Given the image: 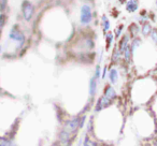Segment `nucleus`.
Listing matches in <instances>:
<instances>
[{"mask_svg":"<svg viewBox=\"0 0 157 146\" xmlns=\"http://www.w3.org/2000/svg\"><path fill=\"white\" fill-rule=\"evenodd\" d=\"M63 129H65L66 131L71 133L72 135L75 134L80 130V116H75V117H72L70 119L65 120Z\"/></svg>","mask_w":157,"mask_h":146,"instance_id":"obj_1","label":"nucleus"},{"mask_svg":"<svg viewBox=\"0 0 157 146\" xmlns=\"http://www.w3.org/2000/svg\"><path fill=\"white\" fill-rule=\"evenodd\" d=\"M72 134L66 131L65 129H61L58 133V142L61 146H71Z\"/></svg>","mask_w":157,"mask_h":146,"instance_id":"obj_2","label":"nucleus"},{"mask_svg":"<svg viewBox=\"0 0 157 146\" xmlns=\"http://www.w3.org/2000/svg\"><path fill=\"white\" fill-rule=\"evenodd\" d=\"M92 20V10L88 6L84 5L81 8V23L82 24H88Z\"/></svg>","mask_w":157,"mask_h":146,"instance_id":"obj_3","label":"nucleus"},{"mask_svg":"<svg viewBox=\"0 0 157 146\" xmlns=\"http://www.w3.org/2000/svg\"><path fill=\"white\" fill-rule=\"evenodd\" d=\"M111 104H112V101H110L108 98H105V96H102V97H100V98L98 99L96 105H95V110H94V111L96 112V113H98V112L102 111V110L105 109V107H110Z\"/></svg>","mask_w":157,"mask_h":146,"instance_id":"obj_4","label":"nucleus"},{"mask_svg":"<svg viewBox=\"0 0 157 146\" xmlns=\"http://www.w3.org/2000/svg\"><path fill=\"white\" fill-rule=\"evenodd\" d=\"M22 9H23V15H24V18L26 21H29L33 14V6L31 5L29 1L25 0L24 2H23Z\"/></svg>","mask_w":157,"mask_h":146,"instance_id":"obj_5","label":"nucleus"},{"mask_svg":"<svg viewBox=\"0 0 157 146\" xmlns=\"http://www.w3.org/2000/svg\"><path fill=\"white\" fill-rule=\"evenodd\" d=\"M10 39L13 40V41L18 42L21 45H22V44L24 43V41H25L24 35H23V33L21 32L20 30H17V29H15V28H14L13 30L10 32Z\"/></svg>","mask_w":157,"mask_h":146,"instance_id":"obj_6","label":"nucleus"},{"mask_svg":"<svg viewBox=\"0 0 157 146\" xmlns=\"http://www.w3.org/2000/svg\"><path fill=\"white\" fill-rule=\"evenodd\" d=\"M103 96L105 97V98H108L110 101H112L113 102L114 100L116 99V97H117V95H116V92L115 89H114L113 87H112L111 85H107L105 87V92H103Z\"/></svg>","mask_w":157,"mask_h":146,"instance_id":"obj_7","label":"nucleus"},{"mask_svg":"<svg viewBox=\"0 0 157 146\" xmlns=\"http://www.w3.org/2000/svg\"><path fill=\"white\" fill-rule=\"evenodd\" d=\"M97 92V80L95 77H92L90 80V96L94 97Z\"/></svg>","mask_w":157,"mask_h":146,"instance_id":"obj_8","label":"nucleus"},{"mask_svg":"<svg viewBox=\"0 0 157 146\" xmlns=\"http://www.w3.org/2000/svg\"><path fill=\"white\" fill-rule=\"evenodd\" d=\"M109 79L112 84H116L118 81V72L115 68H112L109 72Z\"/></svg>","mask_w":157,"mask_h":146,"instance_id":"obj_9","label":"nucleus"},{"mask_svg":"<svg viewBox=\"0 0 157 146\" xmlns=\"http://www.w3.org/2000/svg\"><path fill=\"white\" fill-rule=\"evenodd\" d=\"M126 9L130 13L135 12L138 9V0H129L128 3L126 5Z\"/></svg>","mask_w":157,"mask_h":146,"instance_id":"obj_10","label":"nucleus"},{"mask_svg":"<svg viewBox=\"0 0 157 146\" xmlns=\"http://www.w3.org/2000/svg\"><path fill=\"white\" fill-rule=\"evenodd\" d=\"M0 146H16V144L9 137H0Z\"/></svg>","mask_w":157,"mask_h":146,"instance_id":"obj_11","label":"nucleus"},{"mask_svg":"<svg viewBox=\"0 0 157 146\" xmlns=\"http://www.w3.org/2000/svg\"><path fill=\"white\" fill-rule=\"evenodd\" d=\"M128 41H129V38H128V36H125L124 37V39L122 40V41H121V44H120V48H118V50H120V52L122 53H124V51H125V48L127 47V46H128Z\"/></svg>","mask_w":157,"mask_h":146,"instance_id":"obj_12","label":"nucleus"},{"mask_svg":"<svg viewBox=\"0 0 157 146\" xmlns=\"http://www.w3.org/2000/svg\"><path fill=\"white\" fill-rule=\"evenodd\" d=\"M83 146H99L97 142H95L92 137H85L83 141Z\"/></svg>","mask_w":157,"mask_h":146,"instance_id":"obj_13","label":"nucleus"},{"mask_svg":"<svg viewBox=\"0 0 157 146\" xmlns=\"http://www.w3.org/2000/svg\"><path fill=\"white\" fill-rule=\"evenodd\" d=\"M124 59H125V61L126 62H129L130 61V59H131V54H132V52H131V48H130V46H127L126 48H125V51H124Z\"/></svg>","mask_w":157,"mask_h":146,"instance_id":"obj_14","label":"nucleus"},{"mask_svg":"<svg viewBox=\"0 0 157 146\" xmlns=\"http://www.w3.org/2000/svg\"><path fill=\"white\" fill-rule=\"evenodd\" d=\"M102 29H103V31H105V32H107V31L110 29V22H109V20H108L105 15L102 16Z\"/></svg>","mask_w":157,"mask_h":146,"instance_id":"obj_15","label":"nucleus"},{"mask_svg":"<svg viewBox=\"0 0 157 146\" xmlns=\"http://www.w3.org/2000/svg\"><path fill=\"white\" fill-rule=\"evenodd\" d=\"M151 30H152V27H151V25L148 24V23H145V24L143 25V27H142V35L143 36H148L151 32Z\"/></svg>","mask_w":157,"mask_h":146,"instance_id":"obj_16","label":"nucleus"},{"mask_svg":"<svg viewBox=\"0 0 157 146\" xmlns=\"http://www.w3.org/2000/svg\"><path fill=\"white\" fill-rule=\"evenodd\" d=\"M141 44V40L140 39H138V38H136L135 40L132 41V44H131V46H130V48H131V52H135V50L136 48H138L139 47V45Z\"/></svg>","mask_w":157,"mask_h":146,"instance_id":"obj_17","label":"nucleus"},{"mask_svg":"<svg viewBox=\"0 0 157 146\" xmlns=\"http://www.w3.org/2000/svg\"><path fill=\"white\" fill-rule=\"evenodd\" d=\"M121 56H122V53L120 52V50H114L112 60H113V61H118V59L121 58Z\"/></svg>","mask_w":157,"mask_h":146,"instance_id":"obj_18","label":"nucleus"},{"mask_svg":"<svg viewBox=\"0 0 157 146\" xmlns=\"http://www.w3.org/2000/svg\"><path fill=\"white\" fill-rule=\"evenodd\" d=\"M105 40H107V50L110 47V45H111V42H112V40H113V36H112V33H110V32H108L107 33V36H105Z\"/></svg>","mask_w":157,"mask_h":146,"instance_id":"obj_19","label":"nucleus"},{"mask_svg":"<svg viewBox=\"0 0 157 146\" xmlns=\"http://www.w3.org/2000/svg\"><path fill=\"white\" fill-rule=\"evenodd\" d=\"M86 117H87V116H86V115H82V116H80V129L83 128L84 125H85V122H86Z\"/></svg>","mask_w":157,"mask_h":146,"instance_id":"obj_20","label":"nucleus"},{"mask_svg":"<svg viewBox=\"0 0 157 146\" xmlns=\"http://www.w3.org/2000/svg\"><path fill=\"white\" fill-rule=\"evenodd\" d=\"M100 72H101V68H100V66H97L96 67V72H95V79H99V77H100Z\"/></svg>","mask_w":157,"mask_h":146,"instance_id":"obj_21","label":"nucleus"},{"mask_svg":"<svg viewBox=\"0 0 157 146\" xmlns=\"http://www.w3.org/2000/svg\"><path fill=\"white\" fill-rule=\"evenodd\" d=\"M151 37H152V40L154 41V43L157 44V30H156V29H154V30L152 31V35H151Z\"/></svg>","mask_w":157,"mask_h":146,"instance_id":"obj_22","label":"nucleus"},{"mask_svg":"<svg viewBox=\"0 0 157 146\" xmlns=\"http://www.w3.org/2000/svg\"><path fill=\"white\" fill-rule=\"evenodd\" d=\"M5 20H6V16L3 14H1L0 15V29L2 28V26L5 25Z\"/></svg>","mask_w":157,"mask_h":146,"instance_id":"obj_23","label":"nucleus"},{"mask_svg":"<svg viewBox=\"0 0 157 146\" xmlns=\"http://www.w3.org/2000/svg\"><path fill=\"white\" fill-rule=\"evenodd\" d=\"M7 5V0H0V10H3Z\"/></svg>","mask_w":157,"mask_h":146,"instance_id":"obj_24","label":"nucleus"},{"mask_svg":"<svg viewBox=\"0 0 157 146\" xmlns=\"http://www.w3.org/2000/svg\"><path fill=\"white\" fill-rule=\"evenodd\" d=\"M122 28H123V25H120V26L117 27V30H116V37H118V36L121 35V31H122Z\"/></svg>","mask_w":157,"mask_h":146,"instance_id":"obj_25","label":"nucleus"},{"mask_svg":"<svg viewBox=\"0 0 157 146\" xmlns=\"http://www.w3.org/2000/svg\"><path fill=\"white\" fill-rule=\"evenodd\" d=\"M105 74H107V67H105V69H103V72H102V79H105Z\"/></svg>","mask_w":157,"mask_h":146,"instance_id":"obj_26","label":"nucleus"},{"mask_svg":"<svg viewBox=\"0 0 157 146\" xmlns=\"http://www.w3.org/2000/svg\"><path fill=\"white\" fill-rule=\"evenodd\" d=\"M154 145H155V146H157V137H156V139H155V142H154Z\"/></svg>","mask_w":157,"mask_h":146,"instance_id":"obj_27","label":"nucleus"},{"mask_svg":"<svg viewBox=\"0 0 157 146\" xmlns=\"http://www.w3.org/2000/svg\"><path fill=\"white\" fill-rule=\"evenodd\" d=\"M120 1H121L122 3H124V2H125V0H120Z\"/></svg>","mask_w":157,"mask_h":146,"instance_id":"obj_28","label":"nucleus"},{"mask_svg":"<svg viewBox=\"0 0 157 146\" xmlns=\"http://www.w3.org/2000/svg\"><path fill=\"white\" fill-rule=\"evenodd\" d=\"M156 5H157V1H156Z\"/></svg>","mask_w":157,"mask_h":146,"instance_id":"obj_29","label":"nucleus"}]
</instances>
